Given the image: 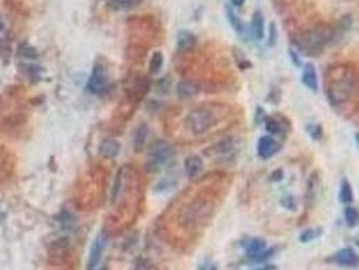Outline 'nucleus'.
Here are the masks:
<instances>
[{"mask_svg": "<svg viewBox=\"0 0 359 270\" xmlns=\"http://www.w3.org/2000/svg\"><path fill=\"white\" fill-rule=\"evenodd\" d=\"M344 219L347 222V224L350 227L356 226L359 222V214L354 207H347L344 209Z\"/></svg>", "mask_w": 359, "mask_h": 270, "instance_id": "obj_22", "label": "nucleus"}, {"mask_svg": "<svg viewBox=\"0 0 359 270\" xmlns=\"http://www.w3.org/2000/svg\"><path fill=\"white\" fill-rule=\"evenodd\" d=\"M3 27H4V24H3V20L0 19V32L3 30Z\"/></svg>", "mask_w": 359, "mask_h": 270, "instance_id": "obj_32", "label": "nucleus"}, {"mask_svg": "<svg viewBox=\"0 0 359 270\" xmlns=\"http://www.w3.org/2000/svg\"><path fill=\"white\" fill-rule=\"evenodd\" d=\"M277 27H276V23H270V28H269V46H274L276 42H277Z\"/></svg>", "mask_w": 359, "mask_h": 270, "instance_id": "obj_27", "label": "nucleus"}, {"mask_svg": "<svg viewBox=\"0 0 359 270\" xmlns=\"http://www.w3.org/2000/svg\"><path fill=\"white\" fill-rule=\"evenodd\" d=\"M274 254V249H266V250H263L262 253H259L258 255H255V257H253V258L250 259L251 262H257V263H262V262H266L267 259L272 257V255Z\"/></svg>", "mask_w": 359, "mask_h": 270, "instance_id": "obj_25", "label": "nucleus"}, {"mask_svg": "<svg viewBox=\"0 0 359 270\" xmlns=\"http://www.w3.org/2000/svg\"><path fill=\"white\" fill-rule=\"evenodd\" d=\"M215 123V117L207 108H196L191 111L187 117V126L189 131L195 135H201L211 129Z\"/></svg>", "mask_w": 359, "mask_h": 270, "instance_id": "obj_3", "label": "nucleus"}, {"mask_svg": "<svg viewBox=\"0 0 359 270\" xmlns=\"http://www.w3.org/2000/svg\"><path fill=\"white\" fill-rule=\"evenodd\" d=\"M301 80L308 89L312 92H317L319 89V82H317V75L316 68L312 63H305L304 68H303V75H301Z\"/></svg>", "mask_w": 359, "mask_h": 270, "instance_id": "obj_10", "label": "nucleus"}, {"mask_svg": "<svg viewBox=\"0 0 359 270\" xmlns=\"http://www.w3.org/2000/svg\"><path fill=\"white\" fill-rule=\"evenodd\" d=\"M107 76H106V71L102 65H96L92 71V75L89 77V81H88V89L92 92V94H100L103 91L106 89L107 86Z\"/></svg>", "mask_w": 359, "mask_h": 270, "instance_id": "obj_8", "label": "nucleus"}, {"mask_svg": "<svg viewBox=\"0 0 359 270\" xmlns=\"http://www.w3.org/2000/svg\"><path fill=\"white\" fill-rule=\"evenodd\" d=\"M19 55L27 59H37L39 57L37 49H34L33 46L27 45V43H24V45L19 46Z\"/></svg>", "mask_w": 359, "mask_h": 270, "instance_id": "obj_23", "label": "nucleus"}, {"mask_svg": "<svg viewBox=\"0 0 359 270\" xmlns=\"http://www.w3.org/2000/svg\"><path fill=\"white\" fill-rule=\"evenodd\" d=\"M210 209L211 207L205 201H195L184 209L181 220L185 226H196L200 220H203L207 216Z\"/></svg>", "mask_w": 359, "mask_h": 270, "instance_id": "obj_5", "label": "nucleus"}, {"mask_svg": "<svg viewBox=\"0 0 359 270\" xmlns=\"http://www.w3.org/2000/svg\"><path fill=\"white\" fill-rule=\"evenodd\" d=\"M266 130L272 135H277V134L281 133V126L278 125L276 121H273V119H269V121H266Z\"/></svg>", "mask_w": 359, "mask_h": 270, "instance_id": "obj_26", "label": "nucleus"}, {"mask_svg": "<svg viewBox=\"0 0 359 270\" xmlns=\"http://www.w3.org/2000/svg\"><path fill=\"white\" fill-rule=\"evenodd\" d=\"M232 141L231 139H226V141L220 142V143H218L216 145V150H218V153L220 152V153H227V152H230L231 149H232Z\"/></svg>", "mask_w": 359, "mask_h": 270, "instance_id": "obj_28", "label": "nucleus"}, {"mask_svg": "<svg viewBox=\"0 0 359 270\" xmlns=\"http://www.w3.org/2000/svg\"><path fill=\"white\" fill-rule=\"evenodd\" d=\"M339 200L340 203L343 204H350L354 201V192H352L351 184L350 181L343 178L340 183V189H339Z\"/></svg>", "mask_w": 359, "mask_h": 270, "instance_id": "obj_18", "label": "nucleus"}, {"mask_svg": "<svg viewBox=\"0 0 359 270\" xmlns=\"http://www.w3.org/2000/svg\"><path fill=\"white\" fill-rule=\"evenodd\" d=\"M251 270H276V266H273V265H269V263H266V265L257 266L255 269H251Z\"/></svg>", "mask_w": 359, "mask_h": 270, "instance_id": "obj_30", "label": "nucleus"}, {"mask_svg": "<svg viewBox=\"0 0 359 270\" xmlns=\"http://www.w3.org/2000/svg\"><path fill=\"white\" fill-rule=\"evenodd\" d=\"M355 85H356V78L354 77L352 73L350 72H346L340 77L332 80L328 84L327 88V96L328 100L334 104V106H338V104H343L347 100H350V98L354 94L355 91Z\"/></svg>", "mask_w": 359, "mask_h": 270, "instance_id": "obj_1", "label": "nucleus"}, {"mask_svg": "<svg viewBox=\"0 0 359 270\" xmlns=\"http://www.w3.org/2000/svg\"><path fill=\"white\" fill-rule=\"evenodd\" d=\"M148 135V129L146 125H141L135 131V135H134V147L135 150H142L143 149L144 143H146V139H147Z\"/></svg>", "mask_w": 359, "mask_h": 270, "instance_id": "obj_19", "label": "nucleus"}, {"mask_svg": "<svg viewBox=\"0 0 359 270\" xmlns=\"http://www.w3.org/2000/svg\"><path fill=\"white\" fill-rule=\"evenodd\" d=\"M98 270H107V267H104V266H103V267H99Z\"/></svg>", "mask_w": 359, "mask_h": 270, "instance_id": "obj_34", "label": "nucleus"}, {"mask_svg": "<svg viewBox=\"0 0 359 270\" xmlns=\"http://www.w3.org/2000/svg\"><path fill=\"white\" fill-rule=\"evenodd\" d=\"M107 247V238L106 235L100 232V234L94 239V243L91 246L89 257H88V263H86L85 270H98L99 265L102 262L103 253Z\"/></svg>", "mask_w": 359, "mask_h": 270, "instance_id": "obj_6", "label": "nucleus"}, {"mask_svg": "<svg viewBox=\"0 0 359 270\" xmlns=\"http://www.w3.org/2000/svg\"><path fill=\"white\" fill-rule=\"evenodd\" d=\"M243 249H245V251H246L247 258L251 259L253 257H255V255H258L263 250H266L267 247H266V242L263 241V239L253 238L250 239L249 242L243 245Z\"/></svg>", "mask_w": 359, "mask_h": 270, "instance_id": "obj_15", "label": "nucleus"}, {"mask_svg": "<svg viewBox=\"0 0 359 270\" xmlns=\"http://www.w3.org/2000/svg\"><path fill=\"white\" fill-rule=\"evenodd\" d=\"M210 270H218V267H216V266H212Z\"/></svg>", "mask_w": 359, "mask_h": 270, "instance_id": "obj_35", "label": "nucleus"}, {"mask_svg": "<svg viewBox=\"0 0 359 270\" xmlns=\"http://www.w3.org/2000/svg\"><path fill=\"white\" fill-rule=\"evenodd\" d=\"M174 150H173L172 145L169 142L160 139L156 143H153L148 152V166L153 168L154 170L160 169L161 166H164L165 164H168L169 161L172 160Z\"/></svg>", "mask_w": 359, "mask_h": 270, "instance_id": "obj_4", "label": "nucleus"}, {"mask_svg": "<svg viewBox=\"0 0 359 270\" xmlns=\"http://www.w3.org/2000/svg\"><path fill=\"white\" fill-rule=\"evenodd\" d=\"M121 152V145L113 139H104L99 146V153L107 158H113Z\"/></svg>", "mask_w": 359, "mask_h": 270, "instance_id": "obj_16", "label": "nucleus"}, {"mask_svg": "<svg viewBox=\"0 0 359 270\" xmlns=\"http://www.w3.org/2000/svg\"><path fill=\"white\" fill-rule=\"evenodd\" d=\"M251 32L257 41H261L265 36V19H263V14L259 10L254 11L253 18H251Z\"/></svg>", "mask_w": 359, "mask_h": 270, "instance_id": "obj_13", "label": "nucleus"}, {"mask_svg": "<svg viewBox=\"0 0 359 270\" xmlns=\"http://www.w3.org/2000/svg\"><path fill=\"white\" fill-rule=\"evenodd\" d=\"M328 39H330V36L323 28H309L300 36L298 45L303 50L309 54H317L323 50Z\"/></svg>", "mask_w": 359, "mask_h": 270, "instance_id": "obj_2", "label": "nucleus"}, {"mask_svg": "<svg viewBox=\"0 0 359 270\" xmlns=\"http://www.w3.org/2000/svg\"><path fill=\"white\" fill-rule=\"evenodd\" d=\"M196 46V36L193 33L183 30L178 33L177 36V49L181 53H187L191 51L193 47Z\"/></svg>", "mask_w": 359, "mask_h": 270, "instance_id": "obj_12", "label": "nucleus"}, {"mask_svg": "<svg viewBox=\"0 0 359 270\" xmlns=\"http://www.w3.org/2000/svg\"><path fill=\"white\" fill-rule=\"evenodd\" d=\"M332 261L340 265V266H356L359 263V257L354 249L344 247V249H340L338 253L334 254Z\"/></svg>", "mask_w": 359, "mask_h": 270, "instance_id": "obj_9", "label": "nucleus"}, {"mask_svg": "<svg viewBox=\"0 0 359 270\" xmlns=\"http://www.w3.org/2000/svg\"><path fill=\"white\" fill-rule=\"evenodd\" d=\"M162 65H164V55H162L161 51H156L152 55V59H150V64H148V71L152 72L153 75H156V73L161 71Z\"/></svg>", "mask_w": 359, "mask_h": 270, "instance_id": "obj_20", "label": "nucleus"}, {"mask_svg": "<svg viewBox=\"0 0 359 270\" xmlns=\"http://www.w3.org/2000/svg\"><path fill=\"white\" fill-rule=\"evenodd\" d=\"M355 141H356V143H358V146H359V134H355Z\"/></svg>", "mask_w": 359, "mask_h": 270, "instance_id": "obj_33", "label": "nucleus"}, {"mask_svg": "<svg viewBox=\"0 0 359 270\" xmlns=\"http://www.w3.org/2000/svg\"><path fill=\"white\" fill-rule=\"evenodd\" d=\"M320 235H321L320 228H308V230H305V231L301 232L300 241L303 243H309V242H312L313 239L319 238Z\"/></svg>", "mask_w": 359, "mask_h": 270, "instance_id": "obj_24", "label": "nucleus"}, {"mask_svg": "<svg viewBox=\"0 0 359 270\" xmlns=\"http://www.w3.org/2000/svg\"><path fill=\"white\" fill-rule=\"evenodd\" d=\"M184 169L185 173L189 178H195L203 172L204 169V162L201 160V157L199 156H189L184 162Z\"/></svg>", "mask_w": 359, "mask_h": 270, "instance_id": "obj_11", "label": "nucleus"}, {"mask_svg": "<svg viewBox=\"0 0 359 270\" xmlns=\"http://www.w3.org/2000/svg\"><path fill=\"white\" fill-rule=\"evenodd\" d=\"M141 3L142 0H108V8L113 11H129Z\"/></svg>", "mask_w": 359, "mask_h": 270, "instance_id": "obj_17", "label": "nucleus"}, {"mask_svg": "<svg viewBox=\"0 0 359 270\" xmlns=\"http://www.w3.org/2000/svg\"><path fill=\"white\" fill-rule=\"evenodd\" d=\"M281 178H284V173H282V170H277V172H274L273 174H272V180L280 181Z\"/></svg>", "mask_w": 359, "mask_h": 270, "instance_id": "obj_29", "label": "nucleus"}, {"mask_svg": "<svg viewBox=\"0 0 359 270\" xmlns=\"http://www.w3.org/2000/svg\"><path fill=\"white\" fill-rule=\"evenodd\" d=\"M231 2H232V4H234L235 7H242L246 0H231Z\"/></svg>", "mask_w": 359, "mask_h": 270, "instance_id": "obj_31", "label": "nucleus"}, {"mask_svg": "<svg viewBox=\"0 0 359 270\" xmlns=\"http://www.w3.org/2000/svg\"><path fill=\"white\" fill-rule=\"evenodd\" d=\"M226 14H227V19L230 22V24L234 27L235 32L242 33L243 32V23L242 20L239 19V16L235 14V11L232 8L226 7Z\"/></svg>", "mask_w": 359, "mask_h": 270, "instance_id": "obj_21", "label": "nucleus"}, {"mask_svg": "<svg viewBox=\"0 0 359 270\" xmlns=\"http://www.w3.org/2000/svg\"><path fill=\"white\" fill-rule=\"evenodd\" d=\"M176 91L180 98L188 99V98H193V96H196V95L199 94L200 88L196 82L184 80V81H180L178 84H177Z\"/></svg>", "mask_w": 359, "mask_h": 270, "instance_id": "obj_14", "label": "nucleus"}, {"mask_svg": "<svg viewBox=\"0 0 359 270\" xmlns=\"http://www.w3.org/2000/svg\"><path fill=\"white\" fill-rule=\"evenodd\" d=\"M281 149V146L276 139L272 137H262L259 138L257 145V154L262 160H269L270 157H273L274 154H277Z\"/></svg>", "mask_w": 359, "mask_h": 270, "instance_id": "obj_7", "label": "nucleus"}]
</instances>
